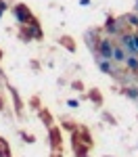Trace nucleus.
I'll use <instances>...</instances> for the list:
<instances>
[{
  "mask_svg": "<svg viewBox=\"0 0 138 157\" xmlns=\"http://www.w3.org/2000/svg\"><path fill=\"white\" fill-rule=\"evenodd\" d=\"M113 46H115V44H113V40L109 36L100 38L99 42H96V52H99V57L111 61V57H113Z\"/></svg>",
  "mask_w": 138,
  "mask_h": 157,
  "instance_id": "f257e3e1",
  "label": "nucleus"
},
{
  "mask_svg": "<svg viewBox=\"0 0 138 157\" xmlns=\"http://www.w3.org/2000/svg\"><path fill=\"white\" fill-rule=\"evenodd\" d=\"M119 46L125 50V55H136V46H134V34H119Z\"/></svg>",
  "mask_w": 138,
  "mask_h": 157,
  "instance_id": "f03ea898",
  "label": "nucleus"
},
{
  "mask_svg": "<svg viewBox=\"0 0 138 157\" xmlns=\"http://www.w3.org/2000/svg\"><path fill=\"white\" fill-rule=\"evenodd\" d=\"M13 15H15V19H17L21 25H27L29 21H32V15H29V11H27V6H23V4L15 6V9H13Z\"/></svg>",
  "mask_w": 138,
  "mask_h": 157,
  "instance_id": "7ed1b4c3",
  "label": "nucleus"
},
{
  "mask_svg": "<svg viewBox=\"0 0 138 157\" xmlns=\"http://www.w3.org/2000/svg\"><path fill=\"white\" fill-rule=\"evenodd\" d=\"M121 25L117 19H107V23H105V32L109 34V36H119V34H124L121 32Z\"/></svg>",
  "mask_w": 138,
  "mask_h": 157,
  "instance_id": "20e7f679",
  "label": "nucleus"
},
{
  "mask_svg": "<svg viewBox=\"0 0 138 157\" xmlns=\"http://www.w3.org/2000/svg\"><path fill=\"white\" fill-rule=\"evenodd\" d=\"M96 65L100 67V71H103V73H109V75H115V73H117L115 65H113V61H109V59L96 57Z\"/></svg>",
  "mask_w": 138,
  "mask_h": 157,
  "instance_id": "39448f33",
  "label": "nucleus"
},
{
  "mask_svg": "<svg viewBox=\"0 0 138 157\" xmlns=\"http://www.w3.org/2000/svg\"><path fill=\"white\" fill-rule=\"evenodd\" d=\"M125 57H128V55H125V50L121 48L119 44H115V46H113V57H111V61H113V63H124Z\"/></svg>",
  "mask_w": 138,
  "mask_h": 157,
  "instance_id": "423d86ee",
  "label": "nucleus"
},
{
  "mask_svg": "<svg viewBox=\"0 0 138 157\" xmlns=\"http://www.w3.org/2000/svg\"><path fill=\"white\" fill-rule=\"evenodd\" d=\"M124 63L128 65V69H132L134 73H138V57H134V55H128Z\"/></svg>",
  "mask_w": 138,
  "mask_h": 157,
  "instance_id": "0eeeda50",
  "label": "nucleus"
},
{
  "mask_svg": "<svg viewBox=\"0 0 138 157\" xmlns=\"http://www.w3.org/2000/svg\"><path fill=\"white\" fill-rule=\"evenodd\" d=\"M34 36V38H40V27H38L36 21H29L27 23V38Z\"/></svg>",
  "mask_w": 138,
  "mask_h": 157,
  "instance_id": "6e6552de",
  "label": "nucleus"
},
{
  "mask_svg": "<svg viewBox=\"0 0 138 157\" xmlns=\"http://www.w3.org/2000/svg\"><path fill=\"white\" fill-rule=\"evenodd\" d=\"M124 21H128L132 27H138V13H130V15H125Z\"/></svg>",
  "mask_w": 138,
  "mask_h": 157,
  "instance_id": "1a4fd4ad",
  "label": "nucleus"
},
{
  "mask_svg": "<svg viewBox=\"0 0 138 157\" xmlns=\"http://www.w3.org/2000/svg\"><path fill=\"white\" fill-rule=\"evenodd\" d=\"M125 94L130 98H134V101H138V88L136 86H130V88H125Z\"/></svg>",
  "mask_w": 138,
  "mask_h": 157,
  "instance_id": "9d476101",
  "label": "nucleus"
},
{
  "mask_svg": "<svg viewBox=\"0 0 138 157\" xmlns=\"http://www.w3.org/2000/svg\"><path fill=\"white\" fill-rule=\"evenodd\" d=\"M67 105H69L71 109H77V107H80V101H75V98H69V101H67Z\"/></svg>",
  "mask_w": 138,
  "mask_h": 157,
  "instance_id": "9b49d317",
  "label": "nucleus"
},
{
  "mask_svg": "<svg viewBox=\"0 0 138 157\" xmlns=\"http://www.w3.org/2000/svg\"><path fill=\"white\" fill-rule=\"evenodd\" d=\"M6 9H9V4H6V2H4V0H0V11L4 13V11H6Z\"/></svg>",
  "mask_w": 138,
  "mask_h": 157,
  "instance_id": "f8f14e48",
  "label": "nucleus"
},
{
  "mask_svg": "<svg viewBox=\"0 0 138 157\" xmlns=\"http://www.w3.org/2000/svg\"><path fill=\"white\" fill-rule=\"evenodd\" d=\"M80 4H82V6H88V4H90V0H80Z\"/></svg>",
  "mask_w": 138,
  "mask_h": 157,
  "instance_id": "ddd939ff",
  "label": "nucleus"
},
{
  "mask_svg": "<svg viewBox=\"0 0 138 157\" xmlns=\"http://www.w3.org/2000/svg\"><path fill=\"white\" fill-rule=\"evenodd\" d=\"M136 13H138V0H136Z\"/></svg>",
  "mask_w": 138,
  "mask_h": 157,
  "instance_id": "4468645a",
  "label": "nucleus"
},
{
  "mask_svg": "<svg viewBox=\"0 0 138 157\" xmlns=\"http://www.w3.org/2000/svg\"><path fill=\"white\" fill-rule=\"evenodd\" d=\"M2 15H4V13H2V11H0V19H2Z\"/></svg>",
  "mask_w": 138,
  "mask_h": 157,
  "instance_id": "2eb2a0df",
  "label": "nucleus"
},
{
  "mask_svg": "<svg viewBox=\"0 0 138 157\" xmlns=\"http://www.w3.org/2000/svg\"><path fill=\"white\" fill-rule=\"evenodd\" d=\"M0 109H2V101H0Z\"/></svg>",
  "mask_w": 138,
  "mask_h": 157,
  "instance_id": "dca6fc26",
  "label": "nucleus"
}]
</instances>
